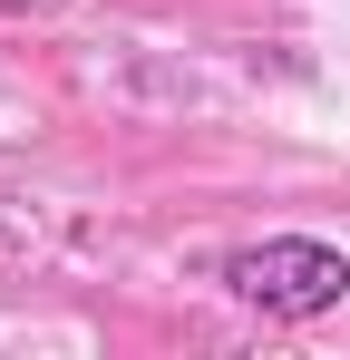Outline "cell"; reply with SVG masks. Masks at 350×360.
Here are the masks:
<instances>
[{
  "label": "cell",
  "mask_w": 350,
  "mask_h": 360,
  "mask_svg": "<svg viewBox=\"0 0 350 360\" xmlns=\"http://www.w3.org/2000/svg\"><path fill=\"white\" fill-rule=\"evenodd\" d=\"M214 283L263 321H321L350 302V253L321 234H263V243H233L214 263Z\"/></svg>",
  "instance_id": "cell-1"
}]
</instances>
